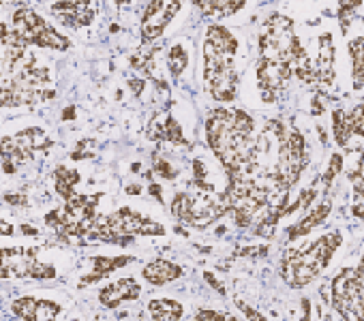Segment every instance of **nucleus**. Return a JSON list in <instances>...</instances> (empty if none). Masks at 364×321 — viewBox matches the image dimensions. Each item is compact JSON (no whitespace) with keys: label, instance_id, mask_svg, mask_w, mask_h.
Masks as SVG:
<instances>
[{"label":"nucleus","instance_id":"nucleus-1","mask_svg":"<svg viewBox=\"0 0 364 321\" xmlns=\"http://www.w3.org/2000/svg\"><path fill=\"white\" fill-rule=\"evenodd\" d=\"M56 97L54 77L7 24H0V107H22Z\"/></svg>","mask_w":364,"mask_h":321},{"label":"nucleus","instance_id":"nucleus-2","mask_svg":"<svg viewBox=\"0 0 364 321\" xmlns=\"http://www.w3.org/2000/svg\"><path fill=\"white\" fill-rule=\"evenodd\" d=\"M255 122L242 109H215L206 120V139L225 168L228 178L240 174L251 156Z\"/></svg>","mask_w":364,"mask_h":321},{"label":"nucleus","instance_id":"nucleus-3","mask_svg":"<svg viewBox=\"0 0 364 321\" xmlns=\"http://www.w3.org/2000/svg\"><path fill=\"white\" fill-rule=\"evenodd\" d=\"M341 244V234H326L306 249H289L281 257V276L294 289L309 285L332 259L336 246Z\"/></svg>","mask_w":364,"mask_h":321},{"label":"nucleus","instance_id":"nucleus-4","mask_svg":"<svg viewBox=\"0 0 364 321\" xmlns=\"http://www.w3.org/2000/svg\"><path fill=\"white\" fill-rule=\"evenodd\" d=\"M304 48L294 31V22L281 13H272L259 35V62L294 73Z\"/></svg>","mask_w":364,"mask_h":321},{"label":"nucleus","instance_id":"nucleus-5","mask_svg":"<svg viewBox=\"0 0 364 321\" xmlns=\"http://www.w3.org/2000/svg\"><path fill=\"white\" fill-rule=\"evenodd\" d=\"M90 236L107 244L127 246L135 236H165V225L129 206H122L107 217H99Z\"/></svg>","mask_w":364,"mask_h":321},{"label":"nucleus","instance_id":"nucleus-6","mask_svg":"<svg viewBox=\"0 0 364 321\" xmlns=\"http://www.w3.org/2000/svg\"><path fill=\"white\" fill-rule=\"evenodd\" d=\"M101 197H103V193H97V195H77L75 193L71 200L65 202L63 208L46 214V225L54 227L56 234L65 240L90 236V232L99 219L97 208H99Z\"/></svg>","mask_w":364,"mask_h":321},{"label":"nucleus","instance_id":"nucleus-7","mask_svg":"<svg viewBox=\"0 0 364 321\" xmlns=\"http://www.w3.org/2000/svg\"><path fill=\"white\" fill-rule=\"evenodd\" d=\"M225 212H230L228 200L223 193L217 195L215 191L193 189V191L178 193L171 202V214L178 221L196 229H206Z\"/></svg>","mask_w":364,"mask_h":321},{"label":"nucleus","instance_id":"nucleus-8","mask_svg":"<svg viewBox=\"0 0 364 321\" xmlns=\"http://www.w3.org/2000/svg\"><path fill=\"white\" fill-rule=\"evenodd\" d=\"M11 33L26 45V48H48V50H58L67 52L71 48V41L52 28L37 11L28 7H20L11 16Z\"/></svg>","mask_w":364,"mask_h":321},{"label":"nucleus","instance_id":"nucleus-9","mask_svg":"<svg viewBox=\"0 0 364 321\" xmlns=\"http://www.w3.org/2000/svg\"><path fill=\"white\" fill-rule=\"evenodd\" d=\"M232 52H221L204 43V84L215 101H234L238 94V73Z\"/></svg>","mask_w":364,"mask_h":321},{"label":"nucleus","instance_id":"nucleus-10","mask_svg":"<svg viewBox=\"0 0 364 321\" xmlns=\"http://www.w3.org/2000/svg\"><path fill=\"white\" fill-rule=\"evenodd\" d=\"M332 304L343 321H364V257L355 270L345 268L334 276Z\"/></svg>","mask_w":364,"mask_h":321},{"label":"nucleus","instance_id":"nucleus-11","mask_svg":"<svg viewBox=\"0 0 364 321\" xmlns=\"http://www.w3.org/2000/svg\"><path fill=\"white\" fill-rule=\"evenodd\" d=\"M54 141L39 126L24 129L16 135L0 139V158H3V172L18 174V170L35 158V152L52 148Z\"/></svg>","mask_w":364,"mask_h":321},{"label":"nucleus","instance_id":"nucleus-12","mask_svg":"<svg viewBox=\"0 0 364 321\" xmlns=\"http://www.w3.org/2000/svg\"><path fill=\"white\" fill-rule=\"evenodd\" d=\"M52 263L37 259V249H0V278H56Z\"/></svg>","mask_w":364,"mask_h":321},{"label":"nucleus","instance_id":"nucleus-13","mask_svg":"<svg viewBox=\"0 0 364 321\" xmlns=\"http://www.w3.org/2000/svg\"><path fill=\"white\" fill-rule=\"evenodd\" d=\"M180 11V3H165V0H154L148 3L144 16H141V43H152L163 35L167 24L173 20V16Z\"/></svg>","mask_w":364,"mask_h":321},{"label":"nucleus","instance_id":"nucleus-14","mask_svg":"<svg viewBox=\"0 0 364 321\" xmlns=\"http://www.w3.org/2000/svg\"><path fill=\"white\" fill-rule=\"evenodd\" d=\"M11 312L24 321H58L63 312V304L48 298L22 295L11 302Z\"/></svg>","mask_w":364,"mask_h":321},{"label":"nucleus","instance_id":"nucleus-15","mask_svg":"<svg viewBox=\"0 0 364 321\" xmlns=\"http://www.w3.org/2000/svg\"><path fill=\"white\" fill-rule=\"evenodd\" d=\"M52 13L63 22V26L80 31L92 24L97 16L95 3H54Z\"/></svg>","mask_w":364,"mask_h":321},{"label":"nucleus","instance_id":"nucleus-16","mask_svg":"<svg viewBox=\"0 0 364 321\" xmlns=\"http://www.w3.org/2000/svg\"><path fill=\"white\" fill-rule=\"evenodd\" d=\"M139 293H141V287L133 276L118 278V281L105 285L103 289H99V304L105 306V308H118L122 302L137 300Z\"/></svg>","mask_w":364,"mask_h":321},{"label":"nucleus","instance_id":"nucleus-17","mask_svg":"<svg viewBox=\"0 0 364 321\" xmlns=\"http://www.w3.org/2000/svg\"><path fill=\"white\" fill-rule=\"evenodd\" d=\"M148 139H154V141H169V143H176V146H185V148H191V143L185 139L182 135V129L178 124V120L169 114L161 116H152L150 124H148Z\"/></svg>","mask_w":364,"mask_h":321},{"label":"nucleus","instance_id":"nucleus-18","mask_svg":"<svg viewBox=\"0 0 364 321\" xmlns=\"http://www.w3.org/2000/svg\"><path fill=\"white\" fill-rule=\"evenodd\" d=\"M131 261H133V257H131V255H116V257L97 255V257H92V259H90L92 270H90L86 276H82L77 285H80V287H90V285L99 283L101 278H105V276L114 274L116 270H122V268H124L127 263H131Z\"/></svg>","mask_w":364,"mask_h":321},{"label":"nucleus","instance_id":"nucleus-19","mask_svg":"<svg viewBox=\"0 0 364 321\" xmlns=\"http://www.w3.org/2000/svg\"><path fill=\"white\" fill-rule=\"evenodd\" d=\"M182 272H185V270H182V266H178V263H173V261H167V259L159 257V259H152L150 263L144 266L141 276H144V281H148L150 285L161 287V285H167V283L180 278Z\"/></svg>","mask_w":364,"mask_h":321},{"label":"nucleus","instance_id":"nucleus-20","mask_svg":"<svg viewBox=\"0 0 364 321\" xmlns=\"http://www.w3.org/2000/svg\"><path fill=\"white\" fill-rule=\"evenodd\" d=\"M148 312L154 321H180L185 315V306L171 298H159L148 302Z\"/></svg>","mask_w":364,"mask_h":321},{"label":"nucleus","instance_id":"nucleus-21","mask_svg":"<svg viewBox=\"0 0 364 321\" xmlns=\"http://www.w3.org/2000/svg\"><path fill=\"white\" fill-rule=\"evenodd\" d=\"M82 180V174L73 168H56L54 170V187H56V193L63 197V202L71 200L75 195V189Z\"/></svg>","mask_w":364,"mask_h":321},{"label":"nucleus","instance_id":"nucleus-22","mask_svg":"<svg viewBox=\"0 0 364 321\" xmlns=\"http://www.w3.org/2000/svg\"><path fill=\"white\" fill-rule=\"evenodd\" d=\"M332 210V204L330 202H323L319 208H315L306 219H302L298 225H294V227H289V232H287V238L289 240H296V238H300V236H306L315 225H319L326 217H328V212Z\"/></svg>","mask_w":364,"mask_h":321},{"label":"nucleus","instance_id":"nucleus-23","mask_svg":"<svg viewBox=\"0 0 364 321\" xmlns=\"http://www.w3.org/2000/svg\"><path fill=\"white\" fill-rule=\"evenodd\" d=\"M349 180L353 183V206L351 212L364 221V154L360 156V163L355 170L349 172Z\"/></svg>","mask_w":364,"mask_h":321},{"label":"nucleus","instance_id":"nucleus-24","mask_svg":"<svg viewBox=\"0 0 364 321\" xmlns=\"http://www.w3.org/2000/svg\"><path fill=\"white\" fill-rule=\"evenodd\" d=\"M196 7L202 11V16L206 18H228L236 11H240L245 7V3H225V0H217V3H208V0H202V3H196Z\"/></svg>","mask_w":364,"mask_h":321},{"label":"nucleus","instance_id":"nucleus-25","mask_svg":"<svg viewBox=\"0 0 364 321\" xmlns=\"http://www.w3.org/2000/svg\"><path fill=\"white\" fill-rule=\"evenodd\" d=\"M349 56H351V73L358 86L364 84V37H358L349 43Z\"/></svg>","mask_w":364,"mask_h":321},{"label":"nucleus","instance_id":"nucleus-26","mask_svg":"<svg viewBox=\"0 0 364 321\" xmlns=\"http://www.w3.org/2000/svg\"><path fill=\"white\" fill-rule=\"evenodd\" d=\"M187 65H189V54H187V50L182 48V45H173V48L169 50V54H167V67H169L173 80H178V77L182 75V71L187 69Z\"/></svg>","mask_w":364,"mask_h":321},{"label":"nucleus","instance_id":"nucleus-27","mask_svg":"<svg viewBox=\"0 0 364 321\" xmlns=\"http://www.w3.org/2000/svg\"><path fill=\"white\" fill-rule=\"evenodd\" d=\"M152 172L156 176H161L163 180H176L178 174H180V170H173V165L169 163V160L163 158L161 152H154L152 154Z\"/></svg>","mask_w":364,"mask_h":321},{"label":"nucleus","instance_id":"nucleus-28","mask_svg":"<svg viewBox=\"0 0 364 321\" xmlns=\"http://www.w3.org/2000/svg\"><path fill=\"white\" fill-rule=\"evenodd\" d=\"M332 126H334V137H336V143L345 146L347 139H349V126H347V114L343 111H334V118H332Z\"/></svg>","mask_w":364,"mask_h":321},{"label":"nucleus","instance_id":"nucleus-29","mask_svg":"<svg viewBox=\"0 0 364 321\" xmlns=\"http://www.w3.org/2000/svg\"><path fill=\"white\" fill-rule=\"evenodd\" d=\"M347 126L349 133L353 135H362L364 137V105H358L349 116H347Z\"/></svg>","mask_w":364,"mask_h":321},{"label":"nucleus","instance_id":"nucleus-30","mask_svg":"<svg viewBox=\"0 0 364 321\" xmlns=\"http://www.w3.org/2000/svg\"><path fill=\"white\" fill-rule=\"evenodd\" d=\"M196 321H230V317L225 312H219V310H198L196 312Z\"/></svg>","mask_w":364,"mask_h":321},{"label":"nucleus","instance_id":"nucleus-31","mask_svg":"<svg viewBox=\"0 0 364 321\" xmlns=\"http://www.w3.org/2000/svg\"><path fill=\"white\" fill-rule=\"evenodd\" d=\"M3 202L9 204V206H14V208H20V206H28V195L14 191V193H5L3 195Z\"/></svg>","mask_w":364,"mask_h":321},{"label":"nucleus","instance_id":"nucleus-32","mask_svg":"<svg viewBox=\"0 0 364 321\" xmlns=\"http://www.w3.org/2000/svg\"><path fill=\"white\" fill-rule=\"evenodd\" d=\"M88 146H95V139H84V141H80V143H77V148L71 152V158H73V160L90 158V156H92V152H88V150H86Z\"/></svg>","mask_w":364,"mask_h":321},{"label":"nucleus","instance_id":"nucleus-33","mask_svg":"<svg viewBox=\"0 0 364 321\" xmlns=\"http://www.w3.org/2000/svg\"><path fill=\"white\" fill-rule=\"evenodd\" d=\"M341 165H343V158H341L338 154H334V156H332V160H330V170H328V174L323 176V185H326V187H330V183H332L334 174H338V172H341Z\"/></svg>","mask_w":364,"mask_h":321},{"label":"nucleus","instance_id":"nucleus-34","mask_svg":"<svg viewBox=\"0 0 364 321\" xmlns=\"http://www.w3.org/2000/svg\"><path fill=\"white\" fill-rule=\"evenodd\" d=\"M238 308H240V310H242V312H245V315H247L249 319H253V321H268V319H266L264 315H259L257 310L249 308V306H247L245 302H238Z\"/></svg>","mask_w":364,"mask_h":321},{"label":"nucleus","instance_id":"nucleus-35","mask_svg":"<svg viewBox=\"0 0 364 321\" xmlns=\"http://www.w3.org/2000/svg\"><path fill=\"white\" fill-rule=\"evenodd\" d=\"M14 234H16V227L9 221H5L3 217H0V236H14Z\"/></svg>","mask_w":364,"mask_h":321},{"label":"nucleus","instance_id":"nucleus-36","mask_svg":"<svg viewBox=\"0 0 364 321\" xmlns=\"http://www.w3.org/2000/svg\"><path fill=\"white\" fill-rule=\"evenodd\" d=\"M204 278H206V281H208V283H210L215 289H219V293H223V295H225V289H223V285H221V283H219V281H217V278H215L210 272H204Z\"/></svg>","mask_w":364,"mask_h":321},{"label":"nucleus","instance_id":"nucleus-37","mask_svg":"<svg viewBox=\"0 0 364 321\" xmlns=\"http://www.w3.org/2000/svg\"><path fill=\"white\" fill-rule=\"evenodd\" d=\"M144 84H146L144 80H131V82H129V86L133 88L135 97H139V94H141V90H144Z\"/></svg>","mask_w":364,"mask_h":321},{"label":"nucleus","instance_id":"nucleus-38","mask_svg":"<svg viewBox=\"0 0 364 321\" xmlns=\"http://www.w3.org/2000/svg\"><path fill=\"white\" fill-rule=\"evenodd\" d=\"M148 193L156 197V202H163V195H161V185H148Z\"/></svg>","mask_w":364,"mask_h":321},{"label":"nucleus","instance_id":"nucleus-39","mask_svg":"<svg viewBox=\"0 0 364 321\" xmlns=\"http://www.w3.org/2000/svg\"><path fill=\"white\" fill-rule=\"evenodd\" d=\"M20 229H22L24 236H39V229H35L33 225H22Z\"/></svg>","mask_w":364,"mask_h":321},{"label":"nucleus","instance_id":"nucleus-40","mask_svg":"<svg viewBox=\"0 0 364 321\" xmlns=\"http://www.w3.org/2000/svg\"><path fill=\"white\" fill-rule=\"evenodd\" d=\"M127 193H129V195H139V193H141V187H139V185H129V187H127Z\"/></svg>","mask_w":364,"mask_h":321},{"label":"nucleus","instance_id":"nucleus-41","mask_svg":"<svg viewBox=\"0 0 364 321\" xmlns=\"http://www.w3.org/2000/svg\"><path fill=\"white\" fill-rule=\"evenodd\" d=\"M73 114H75V107H67L65 114H63V120H73V118H75Z\"/></svg>","mask_w":364,"mask_h":321},{"label":"nucleus","instance_id":"nucleus-42","mask_svg":"<svg viewBox=\"0 0 364 321\" xmlns=\"http://www.w3.org/2000/svg\"><path fill=\"white\" fill-rule=\"evenodd\" d=\"M69 321H82V319H69Z\"/></svg>","mask_w":364,"mask_h":321}]
</instances>
